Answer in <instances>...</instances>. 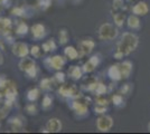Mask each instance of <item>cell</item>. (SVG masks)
<instances>
[{
	"label": "cell",
	"mask_w": 150,
	"mask_h": 134,
	"mask_svg": "<svg viewBox=\"0 0 150 134\" xmlns=\"http://www.w3.org/2000/svg\"><path fill=\"white\" fill-rule=\"evenodd\" d=\"M139 46V37L133 32H125L121 35V38L117 44V49L113 54L115 59H122L125 56H129L136 51Z\"/></svg>",
	"instance_id": "obj_1"
},
{
	"label": "cell",
	"mask_w": 150,
	"mask_h": 134,
	"mask_svg": "<svg viewBox=\"0 0 150 134\" xmlns=\"http://www.w3.org/2000/svg\"><path fill=\"white\" fill-rule=\"evenodd\" d=\"M18 67L21 72H24L29 78H36L38 75V67L34 58L28 56L20 58V62L18 63Z\"/></svg>",
	"instance_id": "obj_2"
},
{
	"label": "cell",
	"mask_w": 150,
	"mask_h": 134,
	"mask_svg": "<svg viewBox=\"0 0 150 134\" xmlns=\"http://www.w3.org/2000/svg\"><path fill=\"white\" fill-rule=\"evenodd\" d=\"M118 27L112 24H102L99 28V38L101 40H113L118 37Z\"/></svg>",
	"instance_id": "obj_3"
},
{
	"label": "cell",
	"mask_w": 150,
	"mask_h": 134,
	"mask_svg": "<svg viewBox=\"0 0 150 134\" xmlns=\"http://www.w3.org/2000/svg\"><path fill=\"white\" fill-rule=\"evenodd\" d=\"M58 94L64 97V98H67V100H72L75 98L80 95V92L77 86L74 84H61L59 88H58Z\"/></svg>",
	"instance_id": "obj_4"
},
{
	"label": "cell",
	"mask_w": 150,
	"mask_h": 134,
	"mask_svg": "<svg viewBox=\"0 0 150 134\" xmlns=\"http://www.w3.org/2000/svg\"><path fill=\"white\" fill-rule=\"evenodd\" d=\"M44 64L46 67H50V69L62 70V68L66 64V59L64 56H61V55H54V56L45 58Z\"/></svg>",
	"instance_id": "obj_5"
},
{
	"label": "cell",
	"mask_w": 150,
	"mask_h": 134,
	"mask_svg": "<svg viewBox=\"0 0 150 134\" xmlns=\"http://www.w3.org/2000/svg\"><path fill=\"white\" fill-rule=\"evenodd\" d=\"M94 47H95V41L92 38H85L80 40L79 44H77V49H79V53H80V58L90 55L93 51Z\"/></svg>",
	"instance_id": "obj_6"
},
{
	"label": "cell",
	"mask_w": 150,
	"mask_h": 134,
	"mask_svg": "<svg viewBox=\"0 0 150 134\" xmlns=\"http://www.w3.org/2000/svg\"><path fill=\"white\" fill-rule=\"evenodd\" d=\"M96 128L100 132H109L113 128V119L105 114L100 115L96 119Z\"/></svg>",
	"instance_id": "obj_7"
},
{
	"label": "cell",
	"mask_w": 150,
	"mask_h": 134,
	"mask_svg": "<svg viewBox=\"0 0 150 134\" xmlns=\"http://www.w3.org/2000/svg\"><path fill=\"white\" fill-rule=\"evenodd\" d=\"M11 51L16 57L23 58L29 55V47L26 43L23 41H15L11 45Z\"/></svg>",
	"instance_id": "obj_8"
},
{
	"label": "cell",
	"mask_w": 150,
	"mask_h": 134,
	"mask_svg": "<svg viewBox=\"0 0 150 134\" xmlns=\"http://www.w3.org/2000/svg\"><path fill=\"white\" fill-rule=\"evenodd\" d=\"M30 32L33 35V38L35 40H42L46 37L47 35V29L45 27L44 24L42 22H37V24H34L30 28Z\"/></svg>",
	"instance_id": "obj_9"
},
{
	"label": "cell",
	"mask_w": 150,
	"mask_h": 134,
	"mask_svg": "<svg viewBox=\"0 0 150 134\" xmlns=\"http://www.w3.org/2000/svg\"><path fill=\"white\" fill-rule=\"evenodd\" d=\"M100 63H101L100 56H99V55H93V56H91V57L88 58V60L83 64L82 69H83L84 73L90 74V73H92V72H94V70L96 69V67L100 65Z\"/></svg>",
	"instance_id": "obj_10"
},
{
	"label": "cell",
	"mask_w": 150,
	"mask_h": 134,
	"mask_svg": "<svg viewBox=\"0 0 150 134\" xmlns=\"http://www.w3.org/2000/svg\"><path fill=\"white\" fill-rule=\"evenodd\" d=\"M35 10L29 6H18V7H13L11 13L13 16H17V17H27V18H30L31 16L34 15Z\"/></svg>",
	"instance_id": "obj_11"
},
{
	"label": "cell",
	"mask_w": 150,
	"mask_h": 134,
	"mask_svg": "<svg viewBox=\"0 0 150 134\" xmlns=\"http://www.w3.org/2000/svg\"><path fill=\"white\" fill-rule=\"evenodd\" d=\"M63 128V123L59 119L52 117L46 123V131L48 133H58Z\"/></svg>",
	"instance_id": "obj_12"
},
{
	"label": "cell",
	"mask_w": 150,
	"mask_h": 134,
	"mask_svg": "<svg viewBox=\"0 0 150 134\" xmlns=\"http://www.w3.org/2000/svg\"><path fill=\"white\" fill-rule=\"evenodd\" d=\"M119 68L120 72H121V75H122V79H128L132 73V69H133V65L130 60H123L122 63H120Z\"/></svg>",
	"instance_id": "obj_13"
},
{
	"label": "cell",
	"mask_w": 150,
	"mask_h": 134,
	"mask_svg": "<svg viewBox=\"0 0 150 134\" xmlns=\"http://www.w3.org/2000/svg\"><path fill=\"white\" fill-rule=\"evenodd\" d=\"M131 11L133 15H137V16H146L148 11H149V7L147 5V2L144 1H139L137 2L134 6L131 8Z\"/></svg>",
	"instance_id": "obj_14"
},
{
	"label": "cell",
	"mask_w": 150,
	"mask_h": 134,
	"mask_svg": "<svg viewBox=\"0 0 150 134\" xmlns=\"http://www.w3.org/2000/svg\"><path fill=\"white\" fill-rule=\"evenodd\" d=\"M108 76L112 82H120L122 79V75H121V72H120L119 65H111L108 68Z\"/></svg>",
	"instance_id": "obj_15"
},
{
	"label": "cell",
	"mask_w": 150,
	"mask_h": 134,
	"mask_svg": "<svg viewBox=\"0 0 150 134\" xmlns=\"http://www.w3.org/2000/svg\"><path fill=\"white\" fill-rule=\"evenodd\" d=\"M84 72L82 69V67L77 66V65H73V66H69V70H67V75L73 81H79L81 79L82 76H83Z\"/></svg>",
	"instance_id": "obj_16"
},
{
	"label": "cell",
	"mask_w": 150,
	"mask_h": 134,
	"mask_svg": "<svg viewBox=\"0 0 150 134\" xmlns=\"http://www.w3.org/2000/svg\"><path fill=\"white\" fill-rule=\"evenodd\" d=\"M125 22H127V26L132 29V30H138V29H140V27H141V21L139 19V16L137 15H130L127 20H125Z\"/></svg>",
	"instance_id": "obj_17"
},
{
	"label": "cell",
	"mask_w": 150,
	"mask_h": 134,
	"mask_svg": "<svg viewBox=\"0 0 150 134\" xmlns=\"http://www.w3.org/2000/svg\"><path fill=\"white\" fill-rule=\"evenodd\" d=\"M64 56L69 58V60H75V59L80 58V53L74 46H67L64 49Z\"/></svg>",
	"instance_id": "obj_18"
},
{
	"label": "cell",
	"mask_w": 150,
	"mask_h": 134,
	"mask_svg": "<svg viewBox=\"0 0 150 134\" xmlns=\"http://www.w3.org/2000/svg\"><path fill=\"white\" fill-rule=\"evenodd\" d=\"M54 84H56L55 79H54V77H53V78L46 77V78H43V79L40 81L39 87L43 89V91H45V92H50V91H52V89H53Z\"/></svg>",
	"instance_id": "obj_19"
},
{
	"label": "cell",
	"mask_w": 150,
	"mask_h": 134,
	"mask_svg": "<svg viewBox=\"0 0 150 134\" xmlns=\"http://www.w3.org/2000/svg\"><path fill=\"white\" fill-rule=\"evenodd\" d=\"M11 20L6 17H0V35H4L5 32H10L11 29Z\"/></svg>",
	"instance_id": "obj_20"
},
{
	"label": "cell",
	"mask_w": 150,
	"mask_h": 134,
	"mask_svg": "<svg viewBox=\"0 0 150 134\" xmlns=\"http://www.w3.org/2000/svg\"><path fill=\"white\" fill-rule=\"evenodd\" d=\"M28 32H29V27H28V25H27L26 22H24V21L18 22L16 29H15V34H16L17 36H19V37L26 36V35L28 34Z\"/></svg>",
	"instance_id": "obj_21"
},
{
	"label": "cell",
	"mask_w": 150,
	"mask_h": 134,
	"mask_svg": "<svg viewBox=\"0 0 150 134\" xmlns=\"http://www.w3.org/2000/svg\"><path fill=\"white\" fill-rule=\"evenodd\" d=\"M9 124L11 125V128H13V131H19L24 126V120L21 117L15 116V117H11L9 120Z\"/></svg>",
	"instance_id": "obj_22"
},
{
	"label": "cell",
	"mask_w": 150,
	"mask_h": 134,
	"mask_svg": "<svg viewBox=\"0 0 150 134\" xmlns=\"http://www.w3.org/2000/svg\"><path fill=\"white\" fill-rule=\"evenodd\" d=\"M42 49L44 53H50L57 49V45L55 43V39H50L47 41H45L44 44L42 45Z\"/></svg>",
	"instance_id": "obj_23"
},
{
	"label": "cell",
	"mask_w": 150,
	"mask_h": 134,
	"mask_svg": "<svg viewBox=\"0 0 150 134\" xmlns=\"http://www.w3.org/2000/svg\"><path fill=\"white\" fill-rule=\"evenodd\" d=\"M39 94H40L39 88L34 87V88H30L28 92H27V94H26V98H27V101H28V102H36V101H37V98L39 97Z\"/></svg>",
	"instance_id": "obj_24"
},
{
	"label": "cell",
	"mask_w": 150,
	"mask_h": 134,
	"mask_svg": "<svg viewBox=\"0 0 150 134\" xmlns=\"http://www.w3.org/2000/svg\"><path fill=\"white\" fill-rule=\"evenodd\" d=\"M113 21L117 27H122L125 22V15L121 11H115V13H113Z\"/></svg>",
	"instance_id": "obj_25"
},
{
	"label": "cell",
	"mask_w": 150,
	"mask_h": 134,
	"mask_svg": "<svg viewBox=\"0 0 150 134\" xmlns=\"http://www.w3.org/2000/svg\"><path fill=\"white\" fill-rule=\"evenodd\" d=\"M53 101H54L53 96L50 94H45L42 100V109L44 111H48L53 106Z\"/></svg>",
	"instance_id": "obj_26"
},
{
	"label": "cell",
	"mask_w": 150,
	"mask_h": 134,
	"mask_svg": "<svg viewBox=\"0 0 150 134\" xmlns=\"http://www.w3.org/2000/svg\"><path fill=\"white\" fill-rule=\"evenodd\" d=\"M69 32L65 29V28H63V29H59V32H58V43L59 45H66L69 43Z\"/></svg>",
	"instance_id": "obj_27"
},
{
	"label": "cell",
	"mask_w": 150,
	"mask_h": 134,
	"mask_svg": "<svg viewBox=\"0 0 150 134\" xmlns=\"http://www.w3.org/2000/svg\"><path fill=\"white\" fill-rule=\"evenodd\" d=\"M29 54L31 55L33 58H40L42 57V54H43V49H42V46H31L29 48Z\"/></svg>",
	"instance_id": "obj_28"
},
{
	"label": "cell",
	"mask_w": 150,
	"mask_h": 134,
	"mask_svg": "<svg viewBox=\"0 0 150 134\" xmlns=\"http://www.w3.org/2000/svg\"><path fill=\"white\" fill-rule=\"evenodd\" d=\"M112 103L114 106L117 107H122L125 106V100H123V95L122 94H114L112 96Z\"/></svg>",
	"instance_id": "obj_29"
},
{
	"label": "cell",
	"mask_w": 150,
	"mask_h": 134,
	"mask_svg": "<svg viewBox=\"0 0 150 134\" xmlns=\"http://www.w3.org/2000/svg\"><path fill=\"white\" fill-rule=\"evenodd\" d=\"M106 92H108V87L106 85H104L103 83H98L95 88H94V94L96 96H100V95H104Z\"/></svg>",
	"instance_id": "obj_30"
},
{
	"label": "cell",
	"mask_w": 150,
	"mask_h": 134,
	"mask_svg": "<svg viewBox=\"0 0 150 134\" xmlns=\"http://www.w3.org/2000/svg\"><path fill=\"white\" fill-rule=\"evenodd\" d=\"M112 7L115 11H121V10H125V5L123 0H113Z\"/></svg>",
	"instance_id": "obj_31"
},
{
	"label": "cell",
	"mask_w": 150,
	"mask_h": 134,
	"mask_svg": "<svg viewBox=\"0 0 150 134\" xmlns=\"http://www.w3.org/2000/svg\"><path fill=\"white\" fill-rule=\"evenodd\" d=\"M54 79H55L56 84H63V83H65L66 75H65L63 72H61V70H57L56 73H55V75H54Z\"/></svg>",
	"instance_id": "obj_32"
},
{
	"label": "cell",
	"mask_w": 150,
	"mask_h": 134,
	"mask_svg": "<svg viewBox=\"0 0 150 134\" xmlns=\"http://www.w3.org/2000/svg\"><path fill=\"white\" fill-rule=\"evenodd\" d=\"M25 109H26V112H27L29 115H36L37 114V106L34 104V102L28 103V104L25 106Z\"/></svg>",
	"instance_id": "obj_33"
},
{
	"label": "cell",
	"mask_w": 150,
	"mask_h": 134,
	"mask_svg": "<svg viewBox=\"0 0 150 134\" xmlns=\"http://www.w3.org/2000/svg\"><path fill=\"white\" fill-rule=\"evenodd\" d=\"M132 88H133L132 84H123L121 86V88H120V94H122V95H129L131 93Z\"/></svg>",
	"instance_id": "obj_34"
},
{
	"label": "cell",
	"mask_w": 150,
	"mask_h": 134,
	"mask_svg": "<svg viewBox=\"0 0 150 134\" xmlns=\"http://www.w3.org/2000/svg\"><path fill=\"white\" fill-rule=\"evenodd\" d=\"M37 5L42 10H47L52 6V0H37Z\"/></svg>",
	"instance_id": "obj_35"
},
{
	"label": "cell",
	"mask_w": 150,
	"mask_h": 134,
	"mask_svg": "<svg viewBox=\"0 0 150 134\" xmlns=\"http://www.w3.org/2000/svg\"><path fill=\"white\" fill-rule=\"evenodd\" d=\"M9 83V79L5 75H0V92H2L6 88V86Z\"/></svg>",
	"instance_id": "obj_36"
},
{
	"label": "cell",
	"mask_w": 150,
	"mask_h": 134,
	"mask_svg": "<svg viewBox=\"0 0 150 134\" xmlns=\"http://www.w3.org/2000/svg\"><path fill=\"white\" fill-rule=\"evenodd\" d=\"M95 103H96V105H102V106H108V104H109V101L103 97V95H100L98 96L96 98H95Z\"/></svg>",
	"instance_id": "obj_37"
},
{
	"label": "cell",
	"mask_w": 150,
	"mask_h": 134,
	"mask_svg": "<svg viewBox=\"0 0 150 134\" xmlns=\"http://www.w3.org/2000/svg\"><path fill=\"white\" fill-rule=\"evenodd\" d=\"M94 112H95V114H105L106 112H108V106H102V105H96L95 107H94Z\"/></svg>",
	"instance_id": "obj_38"
},
{
	"label": "cell",
	"mask_w": 150,
	"mask_h": 134,
	"mask_svg": "<svg viewBox=\"0 0 150 134\" xmlns=\"http://www.w3.org/2000/svg\"><path fill=\"white\" fill-rule=\"evenodd\" d=\"M11 5V0H0V6L5 7V8H8Z\"/></svg>",
	"instance_id": "obj_39"
},
{
	"label": "cell",
	"mask_w": 150,
	"mask_h": 134,
	"mask_svg": "<svg viewBox=\"0 0 150 134\" xmlns=\"http://www.w3.org/2000/svg\"><path fill=\"white\" fill-rule=\"evenodd\" d=\"M0 51H5V44H4V40H1V39H0Z\"/></svg>",
	"instance_id": "obj_40"
},
{
	"label": "cell",
	"mask_w": 150,
	"mask_h": 134,
	"mask_svg": "<svg viewBox=\"0 0 150 134\" xmlns=\"http://www.w3.org/2000/svg\"><path fill=\"white\" fill-rule=\"evenodd\" d=\"M4 64V56H2V51H0V65Z\"/></svg>",
	"instance_id": "obj_41"
},
{
	"label": "cell",
	"mask_w": 150,
	"mask_h": 134,
	"mask_svg": "<svg viewBox=\"0 0 150 134\" xmlns=\"http://www.w3.org/2000/svg\"><path fill=\"white\" fill-rule=\"evenodd\" d=\"M74 4H79V2H81V0H72Z\"/></svg>",
	"instance_id": "obj_42"
},
{
	"label": "cell",
	"mask_w": 150,
	"mask_h": 134,
	"mask_svg": "<svg viewBox=\"0 0 150 134\" xmlns=\"http://www.w3.org/2000/svg\"><path fill=\"white\" fill-rule=\"evenodd\" d=\"M127 2H132V1H134V0H125Z\"/></svg>",
	"instance_id": "obj_43"
},
{
	"label": "cell",
	"mask_w": 150,
	"mask_h": 134,
	"mask_svg": "<svg viewBox=\"0 0 150 134\" xmlns=\"http://www.w3.org/2000/svg\"><path fill=\"white\" fill-rule=\"evenodd\" d=\"M148 131H149V132H150V123H149V124H148Z\"/></svg>",
	"instance_id": "obj_44"
}]
</instances>
